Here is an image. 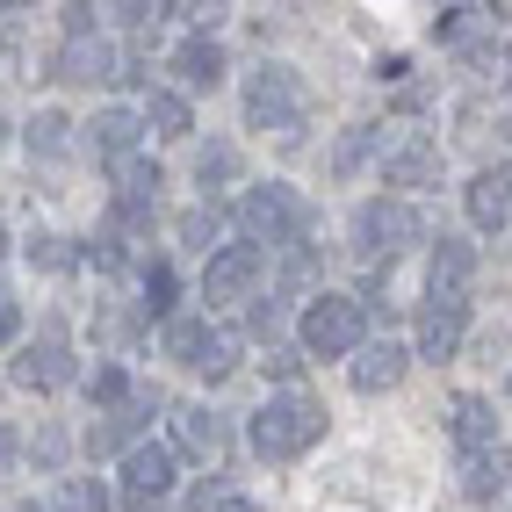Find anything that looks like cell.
<instances>
[{
	"instance_id": "1",
	"label": "cell",
	"mask_w": 512,
	"mask_h": 512,
	"mask_svg": "<svg viewBox=\"0 0 512 512\" xmlns=\"http://www.w3.org/2000/svg\"><path fill=\"white\" fill-rule=\"evenodd\" d=\"M238 246L253 253H275V246H303L311 238V195L289 188V181H267V188H246L238 195Z\"/></svg>"
},
{
	"instance_id": "2",
	"label": "cell",
	"mask_w": 512,
	"mask_h": 512,
	"mask_svg": "<svg viewBox=\"0 0 512 512\" xmlns=\"http://www.w3.org/2000/svg\"><path fill=\"white\" fill-rule=\"evenodd\" d=\"M361 339H368V303L361 296L318 289L311 303H303V325H296V354L303 361H347Z\"/></svg>"
},
{
	"instance_id": "3",
	"label": "cell",
	"mask_w": 512,
	"mask_h": 512,
	"mask_svg": "<svg viewBox=\"0 0 512 512\" xmlns=\"http://www.w3.org/2000/svg\"><path fill=\"white\" fill-rule=\"evenodd\" d=\"M318 440H325V404L311 390H282V397H267L253 412V448L267 462H289L303 448H318Z\"/></svg>"
},
{
	"instance_id": "4",
	"label": "cell",
	"mask_w": 512,
	"mask_h": 512,
	"mask_svg": "<svg viewBox=\"0 0 512 512\" xmlns=\"http://www.w3.org/2000/svg\"><path fill=\"white\" fill-rule=\"evenodd\" d=\"M246 130H282V138L303 130V80H296V65L267 58V65L246 73Z\"/></svg>"
},
{
	"instance_id": "5",
	"label": "cell",
	"mask_w": 512,
	"mask_h": 512,
	"mask_svg": "<svg viewBox=\"0 0 512 512\" xmlns=\"http://www.w3.org/2000/svg\"><path fill=\"white\" fill-rule=\"evenodd\" d=\"M354 246L368 260H397V253H412V246H433L426 238V217L412 210L404 195H383V202H361V217H354Z\"/></svg>"
},
{
	"instance_id": "6",
	"label": "cell",
	"mask_w": 512,
	"mask_h": 512,
	"mask_svg": "<svg viewBox=\"0 0 512 512\" xmlns=\"http://www.w3.org/2000/svg\"><path fill=\"white\" fill-rule=\"evenodd\" d=\"M166 491H174V448H159V440L123 448V505L130 512H159Z\"/></svg>"
},
{
	"instance_id": "7",
	"label": "cell",
	"mask_w": 512,
	"mask_h": 512,
	"mask_svg": "<svg viewBox=\"0 0 512 512\" xmlns=\"http://www.w3.org/2000/svg\"><path fill=\"white\" fill-rule=\"evenodd\" d=\"M267 275V253L253 246H217L210 260H202V303H246Z\"/></svg>"
},
{
	"instance_id": "8",
	"label": "cell",
	"mask_w": 512,
	"mask_h": 512,
	"mask_svg": "<svg viewBox=\"0 0 512 512\" xmlns=\"http://www.w3.org/2000/svg\"><path fill=\"white\" fill-rule=\"evenodd\" d=\"M375 159H383V188H440V145L426 130H397Z\"/></svg>"
},
{
	"instance_id": "9",
	"label": "cell",
	"mask_w": 512,
	"mask_h": 512,
	"mask_svg": "<svg viewBox=\"0 0 512 512\" xmlns=\"http://www.w3.org/2000/svg\"><path fill=\"white\" fill-rule=\"evenodd\" d=\"M174 448H181L188 462H202V469H224V455H231V419H217L210 404H181V412H174Z\"/></svg>"
},
{
	"instance_id": "10",
	"label": "cell",
	"mask_w": 512,
	"mask_h": 512,
	"mask_svg": "<svg viewBox=\"0 0 512 512\" xmlns=\"http://www.w3.org/2000/svg\"><path fill=\"white\" fill-rule=\"evenodd\" d=\"M404 368H412V347H404V339H361L347 375H354V390H361V397H383V390L404 383Z\"/></svg>"
},
{
	"instance_id": "11",
	"label": "cell",
	"mask_w": 512,
	"mask_h": 512,
	"mask_svg": "<svg viewBox=\"0 0 512 512\" xmlns=\"http://www.w3.org/2000/svg\"><path fill=\"white\" fill-rule=\"evenodd\" d=\"M73 354L58 347V339H37V347H22L15 354V368H8V383H22V390H65L73 383Z\"/></svg>"
},
{
	"instance_id": "12",
	"label": "cell",
	"mask_w": 512,
	"mask_h": 512,
	"mask_svg": "<svg viewBox=\"0 0 512 512\" xmlns=\"http://www.w3.org/2000/svg\"><path fill=\"white\" fill-rule=\"evenodd\" d=\"M462 325H469V303L426 296V318H419V361H448V354L462 347Z\"/></svg>"
},
{
	"instance_id": "13",
	"label": "cell",
	"mask_w": 512,
	"mask_h": 512,
	"mask_svg": "<svg viewBox=\"0 0 512 512\" xmlns=\"http://www.w3.org/2000/svg\"><path fill=\"white\" fill-rule=\"evenodd\" d=\"M469 282H476V253L462 246V238H440L433 260H426V289L448 296V303H469Z\"/></svg>"
},
{
	"instance_id": "14",
	"label": "cell",
	"mask_w": 512,
	"mask_h": 512,
	"mask_svg": "<svg viewBox=\"0 0 512 512\" xmlns=\"http://www.w3.org/2000/svg\"><path fill=\"white\" fill-rule=\"evenodd\" d=\"M448 433L462 440V455H476V448H498V412H491V397L462 390V397L448 404Z\"/></svg>"
},
{
	"instance_id": "15",
	"label": "cell",
	"mask_w": 512,
	"mask_h": 512,
	"mask_svg": "<svg viewBox=\"0 0 512 512\" xmlns=\"http://www.w3.org/2000/svg\"><path fill=\"white\" fill-rule=\"evenodd\" d=\"M469 224L484 231V238H505V224H512V188H505V166H498V174H476V181H469Z\"/></svg>"
},
{
	"instance_id": "16",
	"label": "cell",
	"mask_w": 512,
	"mask_h": 512,
	"mask_svg": "<svg viewBox=\"0 0 512 512\" xmlns=\"http://www.w3.org/2000/svg\"><path fill=\"white\" fill-rule=\"evenodd\" d=\"M159 188H166V174H159V159H138V152H130V159H116V210H152V202H159Z\"/></svg>"
},
{
	"instance_id": "17",
	"label": "cell",
	"mask_w": 512,
	"mask_h": 512,
	"mask_svg": "<svg viewBox=\"0 0 512 512\" xmlns=\"http://www.w3.org/2000/svg\"><path fill=\"white\" fill-rule=\"evenodd\" d=\"M87 138H94L101 159H130V152H138V138H145V123H138V109H94Z\"/></svg>"
},
{
	"instance_id": "18",
	"label": "cell",
	"mask_w": 512,
	"mask_h": 512,
	"mask_svg": "<svg viewBox=\"0 0 512 512\" xmlns=\"http://www.w3.org/2000/svg\"><path fill=\"white\" fill-rule=\"evenodd\" d=\"M174 73H181V87H195V94L217 87V80H224V44H217V37H181V44H174Z\"/></svg>"
},
{
	"instance_id": "19",
	"label": "cell",
	"mask_w": 512,
	"mask_h": 512,
	"mask_svg": "<svg viewBox=\"0 0 512 512\" xmlns=\"http://www.w3.org/2000/svg\"><path fill=\"white\" fill-rule=\"evenodd\" d=\"M462 498H469V505H498V498H505V448L462 455Z\"/></svg>"
},
{
	"instance_id": "20",
	"label": "cell",
	"mask_w": 512,
	"mask_h": 512,
	"mask_svg": "<svg viewBox=\"0 0 512 512\" xmlns=\"http://www.w3.org/2000/svg\"><path fill=\"white\" fill-rule=\"evenodd\" d=\"M138 123L152 130V138H188V130H195V109H188V94L152 87V94H145V109H138Z\"/></svg>"
},
{
	"instance_id": "21",
	"label": "cell",
	"mask_w": 512,
	"mask_h": 512,
	"mask_svg": "<svg viewBox=\"0 0 512 512\" xmlns=\"http://www.w3.org/2000/svg\"><path fill=\"white\" fill-rule=\"evenodd\" d=\"M22 145H29V159H65V152H73V116H65V109H37L22 123Z\"/></svg>"
},
{
	"instance_id": "22",
	"label": "cell",
	"mask_w": 512,
	"mask_h": 512,
	"mask_svg": "<svg viewBox=\"0 0 512 512\" xmlns=\"http://www.w3.org/2000/svg\"><path fill=\"white\" fill-rule=\"evenodd\" d=\"M375 152H383V123H354V130H339V145H332V174H339V181H354Z\"/></svg>"
},
{
	"instance_id": "23",
	"label": "cell",
	"mask_w": 512,
	"mask_h": 512,
	"mask_svg": "<svg viewBox=\"0 0 512 512\" xmlns=\"http://www.w3.org/2000/svg\"><path fill=\"white\" fill-rule=\"evenodd\" d=\"M231 368H238V332H231V325H210V332H202V347H195V375L224 383Z\"/></svg>"
},
{
	"instance_id": "24",
	"label": "cell",
	"mask_w": 512,
	"mask_h": 512,
	"mask_svg": "<svg viewBox=\"0 0 512 512\" xmlns=\"http://www.w3.org/2000/svg\"><path fill=\"white\" fill-rule=\"evenodd\" d=\"M195 181H202V188H231V181H238V145H231V138H210V145L195 152Z\"/></svg>"
},
{
	"instance_id": "25",
	"label": "cell",
	"mask_w": 512,
	"mask_h": 512,
	"mask_svg": "<svg viewBox=\"0 0 512 512\" xmlns=\"http://www.w3.org/2000/svg\"><path fill=\"white\" fill-rule=\"evenodd\" d=\"M217 231H224V210H217V202H202V210H188V217H181V246L217 253Z\"/></svg>"
},
{
	"instance_id": "26",
	"label": "cell",
	"mask_w": 512,
	"mask_h": 512,
	"mask_svg": "<svg viewBox=\"0 0 512 512\" xmlns=\"http://www.w3.org/2000/svg\"><path fill=\"white\" fill-rule=\"evenodd\" d=\"M51 512H109V491L94 484V476H65L58 484V505Z\"/></svg>"
},
{
	"instance_id": "27",
	"label": "cell",
	"mask_w": 512,
	"mask_h": 512,
	"mask_svg": "<svg viewBox=\"0 0 512 512\" xmlns=\"http://www.w3.org/2000/svg\"><path fill=\"white\" fill-rule=\"evenodd\" d=\"M65 455H73V440H65V426H37V433H29V462H37V469H65Z\"/></svg>"
},
{
	"instance_id": "28",
	"label": "cell",
	"mask_w": 512,
	"mask_h": 512,
	"mask_svg": "<svg viewBox=\"0 0 512 512\" xmlns=\"http://www.w3.org/2000/svg\"><path fill=\"white\" fill-rule=\"evenodd\" d=\"M87 390H94V397H101V404L116 412V404H123L130 390H138V383H130V375H123L116 361H94V368H87Z\"/></svg>"
},
{
	"instance_id": "29",
	"label": "cell",
	"mask_w": 512,
	"mask_h": 512,
	"mask_svg": "<svg viewBox=\"0 0 512 512\" xmlns=\"http://www.w3.org/2000/svg\"><path fill=\"white\" fill-rule=\"evenodd\" d=\"M202 332H210V318H174V325H166V354H174L181 368H195V347H202Z\"/></svg>"
},
{
	"instance_id": "30",
	"label": "cell",
	"mask_w": 512,
	"mask_h": 512,
	"mask_svg": "<svg viewBox=\"0 0 512 512\" xmlns=\"http://www.w3.org/2000/svg\"><path fill=\"white\" fill-rule=\"evenodd\" d=\"M29 260H37L44 275H65L80 253H73V238H51V231H44V238H29Z\"/></svg>"
},
{
	"instance_id": "31",
	"label": "cell",
	"mask_w": 512,
	"mask_h": 512,
	"mask_svg": "<svg viewBox=\"0 0 512 512\" xmlns=\"http://www.w3.org/2000/svg\"><path fill=\"white\" fill-rule=\"evenodd\" d=\"M166 311H174V267H145V318H166Z\"/></svg>"
},
{
	"instance_id": "32",
	"label": "cell",
	"mask_w": 512,
	"mask_h": 512,
	"mask_svg": "<svg viewBox=\"0 0 512 512\" xmlns=\"http://www.w3.org/2000/svg\"><path fill=\"white\" fill-rule=\"evenodd\" d=\"M260 368L275 375L282 390H303V354H296V347H267V361H260Z\"/></svg>"
},
{
	"instance_id": "33",
	"label": "cell",
	"mask_w": 512,
	"mask_h": 512,
	"mask_svg": "<svg viewBox=\"0 0 512 512\" xmlns=\"http://www.w3.org/2000/svg\"><path fill=\"white\" fill-rule=\"evenodd\" d=\"M22 332V303H15V289L0 282V347H8V339Z\"/></svg>"
},
{
	"instance_id": "34",
	"label": "cell",
	"mask_w": 512,
	"mask_h": 512,
	"mask_svg": "<svg viewBox=\"0 0 512 512\" xmlns=\"http://www.w3.org/2000/svg\"><path fill=\"white\" fill-rule=\"evenodd\" d=\"M202 512H260L253 498H217V505H202Z\"/></svg>"
},
{
	"instance_id": "35",
	"label": "cell",
	"mask_w": 512,
	"mask_h": 512,
	"mask_svg": "<svg viewBox=\"0 0 512 512\" xmlns=\"http://www.w3.org/2000/svg\"><path fill=\"white\" fill-rule=\"evenodd\" d=\"M15 512H51V505H44V498H29V505H15Z\"/></svg>"
},
{
	"instance_id": "36",
	"label": "cell",
	"mask_w": 512,
	"mask_h": 512,
	"mask_svg": "<svg viewBox=\"0 0 512 512\" xmlns=\"http://www.w3.org/2000/svg\"><path fill=\"white\" fill-rule=\"evenodd\" d=\"M0 253H8V224H0Z\"/></svg>"
},
{
	"instance_id": "37",
	"label": "cell",
	"mask_w": 512,
	"mask_h": 512,
	"mask_svg": "<svg viewBox=\"0 0 512 512\" xmlns=\"http://www.w3.org/2000/svg\"><path fill=\"white\" fill-rule=\"evenodd\" d=\"M0 138H8V116H0Z\"/></svg>"
}]
</instances>
